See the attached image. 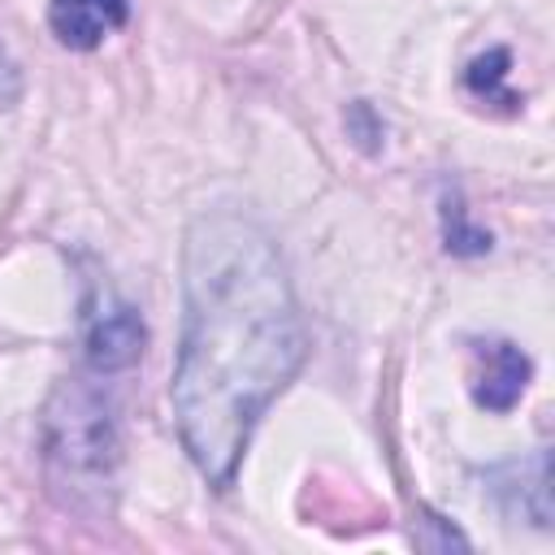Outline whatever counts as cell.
Returning <instances> with one entry per match:
<instances>
[{"label": "cell", "mask_w": 555, "mask_h": 555, "mask_svg": "<svg viewBox=\"0 0 555 555\" xmlns=\"http://www.w3.org/2000/svg\"><path fill=\"white\" fill-rule=\"evenodd\" d=\"M308 351L304 317L278 243L238 208H208L182 243V338L173 416L186 455L230 486L264 408Z\"/></svg>", "instance_id": "obj_1"}, {"label": "cell", "mask_w": 555, "mask_h": 555, "mask_svg": "<svg viewBox=\"0 0 555 555\" xmlns=\"http://www.w3.org/2000/svg\"><path fill=\"white\" fill-rule=\"evenodd\" d=\"M48 464L69 486H100L117 460V425L108 399L87 382H61L48 403Z\"/></svg>", "instance_id": "obj_2"}, {"label": "cell", "mask_w": 555, "mask_h": 555, "mask_svg": "<svg viewBox=\"0 0 555 555\" xmlns=\"http://www.w3.org/2000/svg\"><path fill=\"white\" fill-rule=\"evenodd\" d=\"M82 343H87V364H91L95 373H117V369H130V364L143 356L147 330H143L139 308H130V304L104 295V299H95L91 312H87Z\"/></svg>", "instance_id": "obj_3"}, {"label": "cell", "mask_w": 555, "mask_h": 555, "mask_svg": "<svg viewBox=\"0 0 555 555\" xmlns=\"http://www.w3.org/2000/svg\"><path fill=\"white\" fill-rule=\"evenodd\" d=\"M473 356H477L473 399H477L481 408H490V412H507V408H516L520 395H525V386H529V373H533L529 356H525L516 343H507V338L477 343Z\"/></svg>", "instance_id": "obj_4"}, {"label": "cell", "mask_w": 555, "mask_h": 555, "mask_svg": "<svg viewBox=\"0 0 555 555\" xmlns=\"http://www.w3.org/2000/svg\"><path fill=\"white\" fill-rule=\"evenodd\" d=\"M130 17V0H52L48 22L65 48H95L104 35H113Z\"/></svg>", "instance_id": "obj_5"}, {"label": "cell", "mask_w": 555, "mask_h": 555, "mask_svg": "<svg viewBox=\"0 0 555 555\" xmlns=\"http://www.w3.org/2000/svg\"><path fill=\"white\" fill-rule=\"evenodd\" d=\"M503 78H507V52L503 48H494V52H486V56H477L473 65H468V91L473 95H481V100H507V104H516V95L512 91H503Z\"/></svg>", "instance_id": "obj_6"}, {"label": "cell", "mask_w": 555, "mask_h": 555, "mask_svg": "<svg viewBox=\"0 0 555 555\" xmlns=\"http://www.w3.org/2000/svg\"><path fill=\"white\" fill-rule=\"evenodd\" d=\"M351 130L360 134V143H364V147H377V139H382V121L373 117V108H369V104H356V108H351Z\"/></svg>", "instance_id": "obj_7"}, {"label": "cell", "mask_w": 555, "mask_h": 555, "mask_svg": "<svg viewBox=\"0 0 555 555\" xmlns=\"http://www.w3.org/2000/svg\"><path fill=\"white\" fill-rule=\"evenodd\" d=\"M0 61H4V52H0Z\"/></svg>", "instance_id": "obj_8"}]
</instances>
